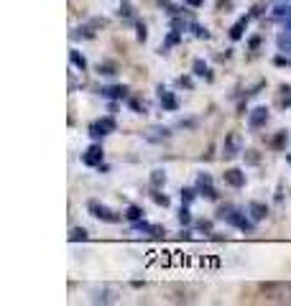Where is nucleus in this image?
<instances>
[{
	"mask_svg": "<svg viewBox=\"0 0 291 306\" xmlns=\"http://www.w3.org/2000/svg\"><path fill=\"white\" fill-rule=\"evenodd\" d=\"M87 209H89V214H92L95 220H100V222H107V224H118L120 222V214L115 212V209H110L107 204H100V202H89L87 204Z\"/></svg>",
	"mask_w": 291,
	"mask_h": 306,
	"instance_id": "obj_1",
	"label": "nucleus"
},
{
	"mask_svg": "<svg viewBox=\"0 0 291 306\" xmlns=\"http://www.w3.org/2000/svg\"><path fill=\"white\" fill-rule=\"evenodd\" d=\"M110 133H115V120L113 118L97 120V122L89 125V135H92V138H105V135H110Z\"/></svg>",
	"mask_w": 291,
	"mask_h": 306,
	"instance_id": "obj_2",
	"label": "nucleus"
},
{
	"mask_svg": "<svg viewBox=\"0 0 291 306\" xmlns=\"http://www.w3.org/2000/svg\"><path fill=\"white\" fill-rule=\"evenodd\" d=\"M103 158H105V151H103V145H89V148L82 153V163L84 166H103Z\"/></svg>",
	"mask_w": 291,
	"mask_h": 306,
	"instance_id": "obj_3",
	"label": "nucleus"
},
{
	"mask_svg": "<svg viewBox=\"0 0 291 306\" xmlns=\"http://www.w3.org/2000/svg\"><path fill=\"white\" fill-rule=\"evenodd\" d=\"M225 222L232 224V227H238V230H243V232H253V222L245 217L243 212H238V209H232L228 217H225Z\"/></svg>",
	"mask_w": 291,
	"mask_h": 306,
	"instance_id": "obj_4",
	"label": "nucleus"
},
{
	"mask_svg": "<svg viewBox=\"0 0 291 306\" xmlns=\"http://www.w3.org/2000/svg\"><path fill=\"white\" fill-rule=\"evenodd\" d=\"M243 148H240V135L238 133H230L225 143H222V156L225 158H235V156H240Z\"/></svg>",
	"mask_w": 291,
	"mask_h": 306,
	"instance_id": "obj_5",
	"label": "nucleus"
},
{
	"mask_svg": "<svg viewBox=\"0 0 291 306\" xmlns=\"http://www.w3.org/2000/svg\"><path fill=\"white\" fill-rule=\"evenodd\" d=\"M222 179H225V184H230L235 189H243L245 186V174L240 171V168H228V171L222 174Z\"/></svg>",
	"mask_w": 291,
	"mask_h": 306,
	"instance_id": "obj_6",
	"label": "nucleus"
},
{
	"mask_svg": "<svg viewBox=\"0 0 291 306\" xmlns=\"http://www.w3.org/2000/svg\"><path fill=\"white\" fill-rule=\"evenodd\" d=\"M268 122V107H255L248 115V125L250 128H266Z\"/></svg>",
	"mask_w": 291,
	"mask_h": 306,
	"instance_id": "obj_7",
	"label": "nucleus"
},
{
	"mask_svg": "<svg viewBox=\"0 0 291 306\" xmlns=\"http://www.w3.org/2000/svg\"><path fill=\"white\" fill-rule=\"evenodd\" d=\"M169 138H171V130L164 128V125H153L146 133V141H151V143H161V141H169Z\"/></svg>",
	"mask_w": 291,
	"mask_h": 306,
	"instance_id": "obj_8",
	"label": "nucleus"
},
{
	"mask_svg": "<svg viewBox=\"0 0 291 306\" xmlns=\"http://www.w3.org/2000/svg\"><path fill=\"white\" fill-rule=\"evenodd\" d=\"M159 100H161V107H164V110H169V112L179 110V100H176V97L169 92V89L159 87Z\"/></svg>",
	"mask_w": 291,
	"mask_h": 306,
	"instance_id": "obj_9",
	"label": "nucleus"
},
{
	"mask_svg": "<svg viewBox=\"0 0 291 306\" xmlns=\"http://www.w3.org/2000/svg\"><path fill=\"white\" fill-rule=\"evenodd\" d=\"M248 212H250L253 222H261V220L268 217V207H266L263 202H250V204H248Z\"/></svg>",
	"mask_w": 291,
	"mask_h": 306,
	"instance_id": "obj_10",
	"label": "nucleus"
},
{
	"mask_svg": "<svg viewBox=\"0 0 291 306\" xmlns=\"http://www.w3.org/2000/svg\"><path fill=\"white\" fill-rule=\"evenodd\" d=\"M92 293H95V296H92L95 304H100V301H103V304H113L115 301V291H110V288H97Z\"/></svg>",
	"mask_w": 291,
	"mask_h": 306,
	"instance_id": "obj_11",
	"label": "nucleus"
},
{
	"mask_svg": "<svg viewBox=\"0 0 291 306\" xmlns=\"http://www.w3.org/2000/svg\"><path fill=\"white\" fill-rule=\"evenodd\" d=\"M248 20H250V18H248V16H245V18H240V20H238V23H235V26L230 28V39H232V41H238V39H243V33H245V28H248Z\"/></svg>",
	"mask_w": 291,
	"mask_h": 306,
	"instance_id": "obj_12",
	"label": "nucleus"
},
{
	"mask_svg": "<svg viewBox=\"0 0 291 306\" xmlns=\"http://www.w3.org/2000/svg\"><path fill=\"white\" fill-rule=\"evenodd\" d=\"M192 72H194L197 77H205L207 82H212V72H209V66H207L202 59H194V64H192Z\"/></svg>",
	"mask_w": 291,
	"mask_h": 306,
	"instance_id": "obj_13",
	"label": "nucleus"
},
{
	"mask_svg": "<svg viewBox=\"0 0 291 306\" xmlns=\"http://www.w3.org/2000/svg\"><path fill=\"white\" fill-rule=\"evenodd\" d=\"M103 97H113V100H125L128 97V87H105Z\"/></svg>",
	"mask_w": 291,
	"mask_h": 306,
	"instance_id": "obj_14",
	"label": "nucleus"
},
{
	"mask_svg": "<svg viewBox=\"0 0 291 306\" xmlns=\"http://www.w3.org/2000/svg\"><path fill=\"white\" fill-rule=\"evenodd\" d=\"M69 61H72L74 69H80V72H84V69H87V59H84V56H82L80 51H77V49H72V51H69Z\"/></svg>",
	"mask_w": 291,
	"mask_h": 306,
	"instance_id": "obj_15",
	"label": "nucleus"
},
{
	"mask_svg": "<svg viewBox=\"0 0 291 306\" xmlns=\"http://www.w3.org/2000/svg\"><path fill=\"white\" fill-rule=\"evenodd\" d=\"M286 143H289V130H278V133L273 135V141H271V148L281 151V148H284Z\"/></svg>",
	"mask_w": 291,
	"mask_h": 306,
	"instance_id": "obj_16",
	"label": "nucleus"
},
{
	"mask_svg": "<svg viewBox=\"0 0 291 306\" xmlns=\"http://www.w3.org/2000/svg\"><path fill=\"white\" fill-rule=\"evenodd\" d=\"M164 184H166V171H161V168L151 171V186H153V189H161Z\"/></svg>",
	"mask_w": 291,
	"mask_h": 306,
	"instance_id": "obj_17",
	"label": "nucleus"
},
{
	"mask_svg": "<svg viewBox=\"0 0 291 306\" xmlns=\"http://www.w3.org/2000/svg\"><path fill=\"white\" fill-rule=\"evenodd\" d=\"M125 217H128L130 222H138V220L143 217V209L138 207V204H130V207L125 209Z\"/></svg>",
	"mask_w": 291,
	"mask_h": 306,
	"instance_id": "obj_18",
	"label": "nucleus"
},
{
	"mask_svg": "<svg viewBox=\"0 0 291 306\" xmlns=\"http://www.w3.org/2000/svg\"><path fill=\"white\" fill-rule=\"evenodd\" d=\"M69 240H72V243H80V240L84 243V240H87V230H84V227H72Z\"/></svg>",
	"mask_w": 291,
	"mask_h": 306,
	"instance_id": "obj_19",
	"label": "nucleus"
},
{
	"mask_svg": "<svg viewBox=\"0 0 291 306\" xmlns=\"http://www.w3.org/2000/svg\"><path fill=\"white\" fill-rule=\"evenodd\" d=\"M97 74H100V77H115L118 69H115V64H100V66H97Z\"/></svg>",
	"mask_w": 291,
	"mask_h": 306,
	"instance_id": "obj_20",
	"label": "nucleus"
},
{
	"mask_svg": "<svg viewBox=\"0 0 291 306\" xmlns=\"http://www.w3.org/2000/svg\"><path fill=\"white\" fill-rule=\"evenodd\" d=\"M243 156H245V163H248V166H258V163H261L258 151H253V148H250V151H245Z\"/></svg>",
	"mask_w": 291,
	"mask_h": 306,
	"instance_id": "obj_21",
	"label": "nucleus"
},
{
	"mask_svg": "<svg viewBox=\"0 0 291 306\" xmlns=\"http://www.w3.org/2000/svg\"><path fill=\"white\" fill-rule=\"evenodd\" d=\"M179 222H182V224H189V222H192V214H189V204H182V209H179Z\"/></svg>",
	"mask_w": 291,
	"mask_h": 306,
	"instance_id": "obj_22",
	"label": "nucleus"
},
{
	"mask_svg": "<svg viewBox=\"0 0 291 306\" xmlns=\"http://www.w3.org/2000/svg\"><path fill=\"white\" fill-rule=\"evenodd\" d=\"M199 189H202V194H205L207 199H217V191H215V186H212V181H209V184H202Z\"/></svg>",
	"mask_w": 291,
	"mask_h": 306,
	"instance_id": "obj_23",
	"label": "nucleus"
},
{
	"mask_svg": "<svg viewBox=\"0 0 291 306\" xmlns=\"http://www.w3.org/2000/svg\"><path fill=\"white\" fill-rule=\"evenodd\" d=\"M194 197H197L194 189H182V204H192Z\"/></svg>",
	"mask_w": 291,
	"mask_h": 306,
	"instance_id": "obj_24",
	"label": "nucleus"
},
{
	"mask_svg": "<svg viewBox=\"0 0 291 306\" xmlns=\"http://www.w3.org/2000/svg\"><path fill=\"white\" fill-rule=\"evenodd\" d=\"M153 202L156 204H159V207H169V197H166V194H161V191H153Z\"/></svg>",
	"mask_w": 291,
	"mask_h": 306,
	"instance_id": "obj_25",
	"label": "nucleus"
},
{
	"mask_svg": "<svg viewBox=\"0 0 291 306\" xmlns=\"http://www.w3.org/2000/svg\"><path fill=\"white\" fill-rule=\"evenodd\" d=\"M136 31H138L136 36H138V41H141V43H143L146 39H148V28H146V23H136Z\"/></svg>",
	"mask_w": 291,
	"mask_h": 306,
	"instance_id": "obj_26",
	"label": "nucleus"
},
{
	"mask_svg": "<svg viewBox=\"0 0 291 306\" xmlns=\"http://www.w3.org/2000/svg\"><path fill=\"white\" fill-rule=\"evenodd\" d=\"M278 49H281V51H291V39L284 36V33L278 36Z\"/></svg>",
	"mask_w": 291,
	"mask_h": 306,
	"instance_id": "obj_27",
	"label": "nucleus"
},
{
	"mask_svg": "<svg viewBox=\"0 0 291 306\" xmlns=\"http://www.w3.org/2000/svg\"><path fill=\"white\" fill-rule=\"evenodd\" d=\"M128 105H130L133 110H136L138 115H143V112H146V105H141V102H138L136 97H130V100H128Z\"/></svg>",
	"mask_w": 291,
	"mask_h": 306,
	"instance_id": "obj_28",
	"label": "nucleus"
},
{
	"mask_svg": "<svg viewBox=\"0 0 291 306\" xmlns=\"http://www.w3.org/2000/svg\"><path fill=\"white\" fill-rule=\"evenodd\" d=\"M120 16H125V18H130V16H133V10H130V3H128V0L120 5Z\"/></svg>",
	"mask_w": 291,
	"mask_h": 306,
	"instance_id": "obj_29",
	"label": "nucleus"
},
{
	"mask_svg": "<svg viewBox=\"0 0 291 306\" xmlns=\"http://www.w3.org/2000/svg\"><path fill=\"white\" fill-rule=\"evenodd\" d=\"M153 237H161V235H166V230L164 227H159V224H151V230H148Z\"/></svg>",
	"mask_w": 291,
	"mask_h": 306,
	"instance_id": "obj_30",
	"label": "nucleus"
},
{
	"mask_svg": "<svg viewBox=\"0 0 291 306\" xmlns=\"http://www.w3.org/2000/svg\"><path fill=\"white\" fill-rule=\"evenodd\" d=\"M194 28V33H197V36L199 39H209V33H207V28H202V26H192Z\"/></svg>",
	"mask_w": 291,
	"mask_h": 306,
	"instance_id": "obj_31",
	"label": "nucleus"
},
{
	"mask_svg": "<svg viewBox=\"0 0 291 306\" xmlns=\"http://www.w3.org/2000/svg\"><path fill=\"white\" fill-rule=\"evenodd\" d=\"M187 5H192V8H202L205 5V0H184Z\"/></svg>",
	"mask_w": 291,
	"mask_h": 306,
	"instance_id": "obj_32",
	"label": "nucleus"
}]
</instances>
